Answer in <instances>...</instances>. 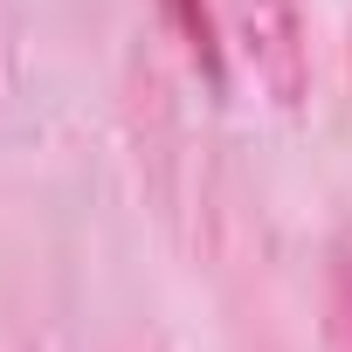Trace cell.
<instances>
[{"instance_id":"obj_1","label":"cell","mask_w":352,"mask_h":352,"mask_svg":"<svg viewBox=\"0 0 352 352\" xmlns=\"http://www.w3.org/2000/svg\"><path fill=\"white\" fill-rule=\"evenodd\" d=\"M166 14H173V28H180V42H187V56L208 69V76H221V35H214V0H166Z\"/></svg>"}]
</instances>
